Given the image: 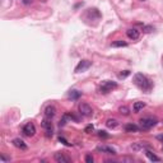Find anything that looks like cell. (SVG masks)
<instances>
[{"instance_id":"1","label":"cell","mask_w":163,"mask_h":163,"mask_svg":"<svg viewBox=\"0 0 163 163\" xmlns=\"http://www.w3.org/2000/svg\"><path fill=\"white\" fill-rule=\"evenodd\" d=\"M134 82H135V84L138 85L140 89H143L144 92H151L152 88H153V83H152V82L149 80L145 75L141 74V73H138V74H135V76H134Z\"/></svg>"},{"instance_id":"2","label":"cell","mask_w":163,"mask_h":163,"mask_svg":"<svg viewBox=\"0 0 163 163\" xmlns=\"http://www.w3.org/2000/svg\"><path fill=\"white\" fill-rule=\"evenodd\" d=\"M139 124H140V129H143V130H148V129L156 126L157 120L152 119V117H145V119H141L139 121Z\"/></svg>"},{"instance_id":"3","label":"cell","mask_w":163,"mask_h":163,"mask_svg":"<svg viewBox=\"0 0 163 163\" xmlns=\"http://www.w3.org/2000/svg\"><path fill=\"white\" fill-rule=\"evenodd\" d=\"M116 87H117V84L115 83V82L106 80V82H103V83L101 84L100 91H101V93H108V92H111L114 88H116Z\"/></svg>"},{"instance_id":"4","label":"cell","mask_w":163,"mask_h":163,"mask_svg":"<svg viewBox=\"0 0 163 163\" xmlns=\"http://www.w3.org/2000/svg\"><path fill=\"white\" fill-rule=\"evenodd\" d=\"M79 112L85 117H91L93 115V110L88 103H80L79 105Z\"/></svg>"},{"instance_id":"5","label":"cell","mask_w":163,"mask_h":163,"mask_svg":"<svg viewBox=\"0 0 163 163\" xmlns=\"http://www.w3.org/2000/svg\"><path fill=\"white\" fill-rule=\"evenodd\" d=\"M91 61H88V60H82V61L76 65L75 68V73H82V71H85L87 69H89L91 68Z\"/></svg>"},{"instance_id":"6","label":"cell","mask_w":163,"mask_h":163,"mask_svg":"<svg viewBox=\"0 0 163 163\" xmlns=\"http://www.w3.org/2000/svg\"><path fill=\"white\" fill-rule=\"evenodd\" d=\"M23 134L27 135V136H33V135L36 134V127H35V125H33L32 122L25 124L24 127H23Z\"/></svg>"},{"instance_id":"7","label":"cell","mask_w":163,"mask_h":163,"mask_svg":"<svg viewBox=\"0 0 163 163\" xmlns=\"http://www.w3.org/2000/svg\"><path fill=\"white\" fill-rule=\"evenodd\" d=\"M55 161L57 163H70L71 162V159L65 153H56L55 154Z\"/></svg>"},{"instance_id":"8","label":"cell","mask_w":163,"mask_h":163,"mask_svg":"<svg viewBox=\"0 0 163 163\" xmlns=\"http://www.w3.org/2000/svg\"><path fill=\"white\" fill-rule=\"evenodd\" d=\"M126 35H127V37L130 38V40H132V41H135V40H138L139 38V31L138 29H135V28H130V29H127L126 31Z\"/></svg>"},{"instance_id":"9","label":"cell","mask_w":163,"mask_h":163,"mask_svg":"<svg viewBox=\"0 0 163 163\" xmlns=\"http://www.w3.org/2000/svg\"><path fill=\"white\" fill-rule=\"evenodd\" d=\"M55 114H56V108H55V106H47L46 108H45V115H46V117H54L55 116Z\"/></svg>"},{"instance_id":"10","label":"cell","mask_w":163,"mask_h":163,"mask_svg":"<svg viewBox=\"0 0 163 163\" xmlns=\"http://www.w3.org/2000/svg\"><path fill=\"white\" fill-rule=\"evenodd\" d=\"M97 151L98 152H102V153H108V154H116L115 152V149L107 147V145H100V147H97Z\"/></svg>"},{"instance_id":"11","label":"cell","mask_w":163,"mask_h":163,"mask_svg":"<svg viewBox=\"0 0 163 163\" xmlns=\"http://www.w3.org/2000/svg\"><path fill=\"white\" fill-rule=\"evenodd\" d=\"M13 144H14V147L22 149V151H25V149H27V144H25L22 139H14L13 140Z\"/></svg>"},{"instance_id":"12","label":"cell","mask_w":163,"mask_h":163,"mask_svg":"<svg viewBox=\"0 0 163 163\" xmlns=\"http://www.w3.org/2000/svg\"><path fill=\"white\" fill-rule=\"evenodd\" d=\"M41 125H42L44 129H46V130H52V122H51V119H49V117L42 120Z\"/></svg>"},{"instance_id":"13","label":"cell","mask_w":163,"mask_h":163,"mask_svg":"<svg viewBox=\"0 0 163 163\" xmlns=\"http://www.w3.org/2000/svg\"><path fill=\"white\" fill-rule=\"evenodd\" d=\"M144 107H145L144 102H135L134 106H132V111H134L135 114H138V112H140V111L144 108Z\"/></svg>"},{"instance_id":"14","label":"cell","mask_w":163,"mask_h":163,"mask_svg":"<svg viewBox=\"0 0 163 163\" xmlns=\"http://www.w3.org/2000/svg\"><path fill=\"white\" fill-rule=\"evenodd\" d=\"M106 125H107V127H110V129H115L119 125V122H117V120H115V119H108L106 121Z\"/></svg>"},{"instance_id":"15","label":"cell","mask_w":163,"mask_h":163,"mask_svg":"<svg viewBox=\"0 0 163 163\" xmlns=\"http://www.w3.org/2000/svg\"><path fill=\"white\" fill-rule=\"evenodd\" d=\"M145 154H147V157H148L152 162H159V161H161V159H159V157H157L156 154H153L151 151H147V152H145Z\"/></svg>"},{"instance_id":"16","label":"cell","mask_w":163,"mask_h":163,"mask_svg":"<svg viewBox=\"0 0 163 163\" xmlns=\"http://www.w3.org/2000/svg\"><path fill=\"white\" fill-rule=\"evenodd\" d=\"M125 130H126L127 132H135V131L139 130V127L136 126V125H134V124H129V125L125 126Z\"/></svg>"},{"instance_id":"17","label":"cell","mask_w":163,"mask_h":163,"mask_svg":"<svg viewBox=\"0 0 163 163\" xmlns=\"http://www.w3.org/2000/svg\"><path fill=\"white\" fill-rule=\"evenodd\" d=\"M80 92L79 91H70L69 92V98H71V100H78V98L80 97Z\"/></svg>"},{"instance_id":"18","label":"cell","mask_w":163,"mask_h":163,"mask_svg":"<svg viewBox=\"0 0 163 163\" xmlns=\"http://www.w3.org/2000/svg\"><path fill=\"white\" fill-rule=\"evenodd\" d=\"M125 47V46H127V44L125 41H121V40H119V41H115V42H112V47Z\"/></svg>"},{"instance_id":"19","label":"cell","mask_w":163,"mask_h":163,"mask_svg":"<svg viewBox=\"0 0 163 163\" xmlns=\"http://www.w3.org/2000/svg\"><path fill=\"white\" fill-rule=\"evenodd\" d=\"M147 147H148L147 144H143V143H138V144L132 145V149H134V151H140V149H144V148H147Z\"/></svg>"},{"instance_id":"20","label":"cell","mask_w":163,"mask_h":163,"mask_svg":"<svg viewBox=\"0 0 163 163\" xmlns=\"http://www.w3.org/2000/svg\"><path fill=\"white\" fill-rule=\"evenodd\" d=\"M119 111H120V112H121L122 115H129V108H127L126 106H121V107L119 108Z\"/></svg>"},{"instance_id":"21","label":"cell","mask_w":163,"mask_h":163,"mask_svg":"<svg viewBox=\"0 0 163 163\" xmlns=\"http://www.w3.org/2000/svg\"><path fill=\"white\" fill-rule=\"evenodd\" d=\"M127 75H130V71H129V70H124L122 73H120V74H119V76H120V78H126V76Z\"/></svg>"},{"instance_id":"22","label":"cell","mask_w":163,"mask_h":163,"mask_svg":"<svg viewBox=\"0 0 163 163\" xmlns=\"http://www.w3.org/2000/svg\"><path fill=\"white\" fill-rule=\"evenodd\" d=\"M153 27H152V25H144V27H143V31L145 32V33H149V32H152L153 31Z\"/></svg>"},{"instance_id":"23","label":"cell","mask_w":163,"mask_h":163,"mask_svg":"<svg viewBox=\"0 0 163 163\" xmlns=\"http://www.w3.org/2000/svg\"><path fill=\"white\" fill-rule=\"evenodd\" d=\"M98 135L101 136V138H108V134H106V131H98Z\"/></svg>"},{"instance_id":"24","label":"cell","mask_w":163,"mask_h":163,"mask_svg":"<svg viewBox=\"0 0 163 163\" xmlns=\"http://www.w3.org/2000/svg\"><path fill=\"white\" fill-rule=\"evenodd\" d=\"M85 162H87V163H93V157L88 154V156L85 157Z\"/></svg>"},{"instance_id":"25","label":"cell","mask_w":163,"mask_h":163,"mask_svg":"<svg viewBox=\"0 0 163 163\" xmlns=\"http://www.w3.org/2000/svg\"><path fill=\"white\" fill-rule=\"evenodd\" d=\"M91 131H93V125H88L85 127V132H91Z\"/></svg>"},{"instance_id":"26","label":"cell","mask_w":163,"mask_h":163,"mask_svg":"<svg viewBox=\"0 0 163 163\" xmlns=\"http://www.w3.org/2000/svg\"><path fill=\"white\" fill-rule=\"evenodd\" d=\"M59 140H60V141H61V143H64V144H65V145H69V143H68V141H66L65 139H64V138H60Z\"/></svg>"},{"instance_id":"27","label":"cell","mask_w":163,"mask_h":163,"mask_svg":"<svg viewBox=\"0 0 163 163\" xmlns=\"http://www.w3.org/2000/svg\"><path fill=\"white\" fill-rule=\"evenodd\" d=\"M23 3L24 4H29V3H32V0H23Z\"/></svg>"},{"instance_id":"28","label":"cell","mask_w":163,"mask_h":163,"mask_svg":"<svg viewBox=\"0 0 163 163\" xmlns=\"http://www.w3.org/2000/svg\"><path fill=\"white\" fill-rule=\"evenodd\" d=\"M141 1H144V0H141Z\"/></svg>"}]
</instances>
